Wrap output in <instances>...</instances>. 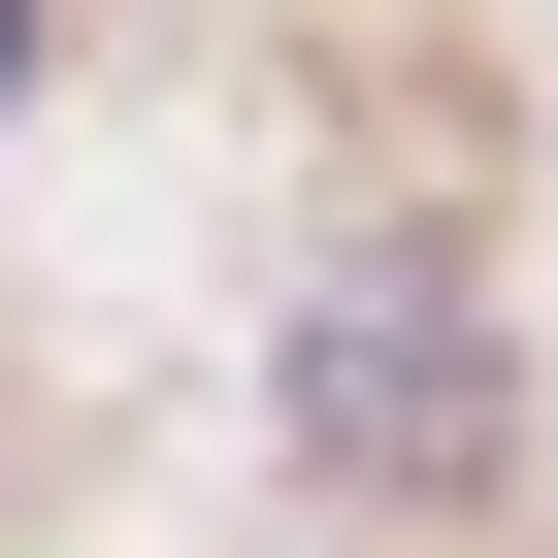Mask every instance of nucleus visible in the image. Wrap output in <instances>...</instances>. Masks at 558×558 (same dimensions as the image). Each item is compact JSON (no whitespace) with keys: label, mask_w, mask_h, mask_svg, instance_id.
Segmentation results:
<instances>
[{"label":"nucleus","mask_w":558,"mask_h":558,"mask_svg":"<svg viewBox=\"0 0 558 558\" xmlns=\"http://www.w3.org/2000/svg\"><path fill=\"white\" fill-rule=\"evenodd\" d=\"M296 395H329V427L395 460V427H460V329H395V296H329V329H296Z\"/></svg>","instance_id":"f257e3e1"},{"label":"nucleus","mask_w":558,"mask_h":558,"mask_svg":"<svg viewBox=\"0 0 558 558\" xmlns=\"http://www.w3.org/2000/svg\"><path fill=\"white\" fill-rule=\"evenodd\" d=\"M0 99H34V0H0Z\"/></svg>","instance_id":"f03ea898"}]
</instances>
